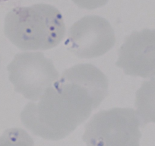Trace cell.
I'll list each match as a JSON object with an SVG mask.
<instances>
[{"label":"cell","instance_id":"obj_9","mask_svg":"<svg viewBox=\"0 0 155 146\" xmlns=\"http://www.w3.org/2000/svg\"><path fill=\"white\" fill-rule=\"evenodd\" d=\"M108 1L109 0H72V2L79 8L87 10L95 9L104 6Z\"/></svg>","mask_w":155,"mask_h":146},{"label":"cell","instance_id":"obj_4","mask_svg":"<svg viewBox=\"0 0 155 146\" xmlns=\"http://www.w3.org/2000/svg\"><path fill=\"white\" fill-rule=\"evenodd\" d=\"M15 91L37 101L59 77L51 59L40 52L18 53L7 67Z\"/></svg>","mask_w":155,"mask_h":146},{"label":"cell","instance_id":"obj_7","mask_svg":"<svg viewBox=\"0 0 155 146\" xmlns=\"http://www.w3.org/2000/svg\"><path fill=\"white\" fill-rule=\"evenodd\" d=\"M135 107L141 126L155 123V78L143 81L135 94Z\"/></svg>","mask_w":155,"mask_h":146},{"label":"cell","instance_id":"obj_5","mask_svg":"<svg viewBox=\"0 0 155 146\" xmlns=\"http://www.w3.org/2000/svg\"><path fill=\"white\" fill-rule=\"evenodd\" d=\"M115 43V33L110 22L101 16L87 15L70 28L65 44L78 57L91 59L107 53Z\"/></svg>","mask_w":155,"mask_h":146},{"label":"cell","instance_id":"obj_1","mask_svg":"<svg viewBox=\"0 0 155 146\" xmlns=\"http://www.w3.org/2000/svg\"><path fill=\"white\" fill-rule=\"evenodd\" d=\"M109 81L92 64H78L63 71L38 103L21 114L27 129L47 140L62 139L85 121L107 95Z\"/></svg>","mask_w":155,"mask_h":146},{"label":"cell","instance_id":"obj_6","mask_svg":"<svg viewBox=\"0 0 155 146\" xmlns=\"http://www.w3.org/2000/svg\"><path fill=\"white\" fill-rule=\"evenodd\" d=\"M116 66L125 74L144 78L155 77V29L134 31L119 50Z\"/></svg>","mask_w":155,"mask_h":146},{"label":"cell","instance_id":"obj_8","mask_svg":"<svg viewBox=\"0 0 155 146\" xmlns=\"http://www.w3.org/2000/svg\"><path fill=\"white\" fill-rule=\"evenodd\" d=\"M0 146H34V140L24 129L12 128L0 137Z\"/></svg>","mask_w":155,"mask_h":146},{"label":"cell","instance_id":"obj_2","mask_svg":"<svg viewBox=\"0 0 155 146\" xmlns=\"http://www.w3.org/2000/svg\"><path fill=\"white\" fill-rule=\"evenodd\" d=\"M4 32L21 50H46L63 40L65 26L60 12L48 4L16 7L6 15Z\"/></svg>","mask_w":155,"mask_h":146},{"label":"cell","instance_id":"obj_3","mask_svg":"<svg viewBox=\"0 0 155 146\" xmlns=\"http://www.w3.org/2000/svg\"><path fill=\"white\" fill-rule=\"evenodd\" d=\"M141 123L131 108L115 107L94 114L86 124V146H139Z\"/></svg>","mask_w":155,"mask_h":146}]
</instances>
